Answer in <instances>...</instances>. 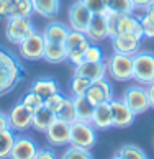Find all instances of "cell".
<instances>
[{"label": "cell", "mask_w": 154, "mask_h": 159, "mask_svg": "<svg viewBox=\"0 0 154 159\" xmlns=\"http://www.w3.org/2000/svg\"><path fill=\"white\" fill-rule=\"evenodd\" d=\"M23 79V66L11 51L0 46V95L13 90Z\"/></svg>", "instance_id": "obj_1"}, {"label": "cell", "mask_w": 154, "mask_h": 159, "mask_svg": "<svg viewBox=\"0 0 154 159\" xmlns=\"http://www.w3.org/2000/svg\"><path fill=\"white\" fill-rule=\"evenodd\" d=\"M133 79L141 85L154 82V54L139 51L133 56Z\"/></svg>", "instance_id": "obj_2"}, {"label": "cell", "mask_w": 154, "mask_h": 159, "mask_svg": "<svg viewBox=\"0 0 154 159\" xmlns=\"http://www.w3.org/2000/svg\"><path fill=\"white\" fill-rule=\"evenodd\" d=\"M106 74L111 79L118 82H126L133 79V56L120 54L113 52L108 59H106Z\"/></svg>", "instance_id": "obj_3"}, {"label": "cell", "mask_w": 154, "mask_h": 159, "mask_svg": "<svg viewBox=\"0 0 154 159\" xmlns=\"http://www.w3.org/2000/svg\"><path fill=\"white\" fill-rule=\"evenodd\" d=\"M97 143V128L92 123L75 120L70 123V144L90 149Z\"/></svg>", "instance_id": "obj_4"}, {"label": "cell", "mask_w": 154, "mask_h": 159, "mask_svg": "<svg viewBox=\"0 0 154 159\" xmlns=\"http://www.w3.org/2000/svg\"><path fill=\"white\" fill-rule=\"evenodd\" d=\"M121 100L134 111V115H141V113H144L146 110L151 108L147 90H146V87L141 85V84L129 85L128 89H125V93H123Z\"/></svg>", "instance_id": "obj_5"}, {"label": "cell", "mask_w": 154, "mask_h": 159, "mask_svg": "<svg viewBox=\"0 0 154 159\" xmlns=\"http://www.w3.org/2000/svg\"><path fill=\"white\" fill-rule=\"evenodd\" d=\"M34 31V25L29 16L25 18H7V25H5V36L10 43L20 44L25 38Z\"/></svg>", "instance_id": "obj_6"}, {"label": "cell", "mask_w": 154, "mask_h": 159, "mask_svg": "<svg viewBox=\"0 0 154 159\" xmlns=\"http://www.w3.org/2000/svg\"><path fill=\"white\" fill-rule=\"evenodd\" d=\"M18 46H20L21 57H25L26 61H39V59H43L46 41H44L43 33H38L34 30L28 38L23 39Z\"/></svg>", "instance_id": "obj_7"}, {"label": "cell", "mask_w": 154, "mask_h": 159, "mask_svg": "<svg viewBox=\"0 0 154 159\" xmlns=\"http://www.w3.org/2000/svg\"><path fill=\"white\" fill-rule=\"evenodd\" d=\"M111 115H113V128H128L134 121V111L120 98H111L110 100Z\"/></svg>", "instance_id": "obj_8"}, {"label": "cell", "mask_w": 154, "mask_h": 159, "mask_svg": "<svg viewBox=\"0 0 154 159\" xmlns=\"http://www.w3.org/2000/svg\"><path fill=\"white\" fill-rule=\"evenodd\" d=\"M111 46H113L115 52L126 54V56H134L136 52H139L141 38H138L133 33H118L116 36L111 38Z\"/></svg>", "instance_id": "obj_9"}, {"label": "cell", "mask_w": 154, "mask_h": 159, "mask_svg": "<svg viewBox=\"0 0 154 159\" xmlns=\"http://www.w3.org/2000/svg\"><path fill=\"white\" fill-rule=\"evenodd\" d=\"M90 18H92V13L80 0H77V2L70 5V8H69V28L70 30L85 33Z\"/></svg>", "instance_id": "obj_10"}, {"label": "cell", "mask_w": 154, "mask_h": 159, "mask_svg": "<svg viewBox=\"0 0 154 159\" xmlns=\"http://www.w3.org/2000/svg\"><path fill=\"white\" fill-rule=\"evenodd\" d=\"M85 97L90 100L92 105H98L103 102H110L113 98V87L105 77L98 79L95 82H92L90 87L85 92Z\"/></svg>", "instance_id": "obj_11"}, {"label": "cell", "mask_w": 154, "mask_h": 159, "mask_svg": "<svg viewBox=\"0 0 154 159\" xmlns=\"http://www.w3.org/2000/svg\"><path fill=\"white\" fill-rule=\"evenodd\" d=\"M8 123H10V128L13 131L21 133L33 125V113L29 110H26L20 102V103L11 107L10 113H8Z\"/></svg>", "instance_id": "obj_12"}, {"label": "cell", "mask_w": 154, "mask_h": 159, "mask_svg": "<svg viewBox=\"0 0 154 159\" xmlns=\"http://www.w3.org/2000/svg\"><path fill=\"white\" fill-rule=\"evenodd\" d=\"M46 136H48L49 143L54 146H62L70 143V123L56 118L51 123V126L46 129Z\"/></svg>", "instance_id": "obj_13"}, {"label": "cell", "mask_w": 154, "mask_h": 159, "mask_svg": "<svg viewBox=\"0 0 154 159\" xmlns=\"http://www.w3.org/2000/svg\"><path fill=\"white\" fill-rule=\"evenodd\" d=\"M36 143L28 136H15V143L11 146L10 156L11 159H34L36 154Z\"/></svg>", "instance_id": "obj_14"}, {"label": "cell", "mask_w": 154, "mask_h": 159, "mask_svg": "<svg viewBox=\"0 0 154 159\" xmlns=\"http://www.w3.org/2000/svg\"><path fill=\"white\" fill-rule=\"evenodd\" d=\"M85 34L92 43H97V41H102L105 38H108V26H106L105 13L92 15L90 21H88V26L85 30Z\"/></svg>", "instance_id": "obj_15"}, {"label": "cell", "mask_w": 154, "mask_h": 159, "mask_svg": "<svg viewBox=\"0 0 154 159\" xmlns=\"http://www.w3.org/2000/svg\"><path fill=\"white\" fill-rule=\"evenodd\" d=\"M118 33H133L143 39V26L139 18L133 13H116V34Z\"/></svg>", "instance_id": "obj_16"}, {"label": "cell", "mask_w": 154, "mask_h": 159, "mask_svg": "<svg viewBox=\"0 0 154 159\" xmlns=\"http://www.w3.org/2000/svg\"><path fill=\"white\" fill-rule=\"evenodd\" d=\"M90 123L97 129H108V128H113V115H111V107H110V102H103V103H98L95 105L93 108V113H92V120Z\"/></svg>", "instance_id": "obj_17"}, {"label": "cell", "mask_w": 154, "mask_h": 159, "mask_svg": "<svg viewBox=\"0 0 154 159\" xmlns=\"http://www.w3.org/2000/svg\"><path fill=\"white\" fill-rule=\"evenodd\" d=\"M74 74L77 75H82V77L88 79L90 82H95L98 79H103L105 74H106V64L102 62H80L79 66H75Z\"/></svg>", "instance_id": "obj_18"}, {"label": "cell", "mask_w": 154, "mask_h": 159, "mask_svg": "<svg viewBox=\"0 0 154 159\" xmlns=\"http://www.w3.org/2000/svg\"><path fill=\"white\" fill-rule=\"evenodd\" d=\"M69 31H70L69 26L62 25V23H59V21H52V23H49V25L44 28L43 36H44L46 43H59V44H64V41H66Z\"/></svg>", "instance_id": "obj_19"}, {"label": "cell", "mask_w": 154, "mask_h": 159, "mask_svg": "<svg viewBox=\"0 0 154 159\" xmlns=\"http://www.w3.org/2000/svg\"><path fill=\"white\" fill-rule=\"evenodd\" d=\"M29 90L38 93L43 100H46L48 97H51V95H54V93L59 92V84L51 77H41V79H36L33 82Z\"/></svg>", "instance_id": "obj_20"}, {"label": "cell", "mask_w": 154, "mask_h": 159, "mask_svg": "<svg viewBox=\"0 0 154 159\" xmlns=\"http://www.w3.org/2000/svg\"><path fill=\"white\" fill-rule=\"evenodd\" d=\"M33 11L31 0H8L7 18H25V16H31Z\"/></svg>", "instance_id": "obj_21"}, {"label": "cell", "mask_w": 154, "mask_h": 159, "mask_svg": "<svg viewBox=\"0 0 154 159\" xmlns=\"http://www.w3.org/2000/svg\"><path fill=\"white\" fill-rule=\"evenodd\" d=\"M33 10L44 18H54L59 13L61 2L59 0H31Z\"/></svg>", "instance_id": "obj_22"}, {"label": "cell", "mask_w": 154, "mask_h": 159, "mask_svg": "<svg viewBox=\"0 0 154 159\" xmlns=\"http://www.w3.org/2000/svg\"><path fill=\"white\" fill-rule=\"evenodd\" d=\"M43 59L51 62V64H61L64 61H67V51H66V48H64V44L46 43Z\"/></svg>", "instance_id": "obj_23"}, {"label": "cell", "mask_w": 154, "mask_h": 159, "mask_svg": "<svg viewBox=\"0 0 154 159\" xmlns=\"http://www.w3.org/2000/svg\"><path fill=\"white\" fill-rule=\"evenodd\" d=\"M72 100H74V107H75L77 120L90 123L92 113H93V108H95V105H92L90 100H88L85 95H75V97H72Z\"/></svg>", "instance_id": "obj_24"}, {"label": "cell", "mask_w": 154, "mask_h": 159, "mask_svg": "<svg viewBox=\"0 0 154 159\" xmlns=\"http://www.w3.org/2000/svg\"><path fill=\"white\" fill-rule=\"evenodd\" d=\"M54 120H56V113H54V111H51L49 108L43 107V108H39L36 113L33 115V125L31 126L34 129H38V131L46 133V129L51 126V123Z\"/></svg>", "instance_id": "obj_25"}, {"label": "cell", "mask_w": 154, "mask_h": 159, "mask_svg": "<svg viewBox=\"0 0 154 159\" xmlns=\"http://www.w3.org/2000/svg\"><path fill=\"white\" fill-rule=\"evenodd\" d=\"M56 118H61L67 123H74L77 120V113H75L72 97H64V102L61 105V108L56 111Z\"/></svg>", "instance_id": "obj_26"}, {"label": "cell", "mask_w": 154, "mask_h": 159, "mask_svg": "<svg viewBox=\"0 0 154 159\" xmlns=\"http://www.w3.org/2000/svg\"><path fill=\"white\" fill-rule=\"evenodd\" d=\"M13 143H15L13 129L11 128H0V159L10 156Z\"/></svg>", "instance_id": "obj_27"}, {"label": "cell", "mask_w": 154, "mask_h": 159, "mask_svg": "<svg viewBox=\"0 0 154 159\" xmlns=\"http://www.w3.org/2000/svg\"><path fill=\"white\" fill-rule=\"evenodd\" d=\"M115 157L118 159H146V152L138 148V146L134 144H125L121 146L120 149H118V152L115 154Z\"/></svg>", "instance_id": "obj_28"}, {"label": "cell", "mask_w": 154, "mask_h": 159, "mask_svg": "<svg viewBox=\"0 0 154 159\" xmlns=\"http://www.w3.org/2000/svg\"><path fill=\"white\" fill-rule=\"evenodd\" d=\"M21 105L34 115L39 108H43V107H44V100L41 98L38 93H34V92L29 90V92H26L25 95H23V98H21Z\"/></svg>", "instance_id": "obj_29"}, {"label": "cell", "mask_w": 154, "mask_h": 159, "mask_svg": "<svg viewBox=\"0 0 154 159\" xmlns=\"http://www.w3.org/2000/svg\"><path fill=\"white\" fill-rule=\"evenodd\" d=\"M90 44H92V41L85 39L82 44H79V46H75L74 49L67 51V61H70L74 66H79L80 62H84V54H85V51L88 49Z\"/></svg>", "instance_id": "obj_30"}, {"label": "cell", "mask_w": 154, "mask_h": 159, "mask_svg": "<svg viewBox=\"0 0 154 159\" xmlns=\"http://www.w3.org/2000/svg\"><path fill=\"white\" fill-rule=\"evenodd\" d=\"M90 84H92V82L88 79L74 74L72 80H70V92H72V97H75V95H85V92H87L88 87H90Z\"/></svg>", "instance_id": "obj_31"}, {"label": "cell", "mask_w": 154, "mask_h": 159, "mask_svg": "<svg viewBox=\"0 0 154 159\" xmlns=\"http://www.w3.org/2000/svg\"><path fill=\"white\" fill-rule=\"evenodd\" d=\"M143 26V36L147 39H154V11L146 10L144 15L139 18Z\"/></svg>", "instance_id": "obj_32"}, {"label": "cell", "mask_w": 154, "mask_h": 159, "mask_svg": "<svg viewBox=\"0 0 154 159\" xmlns=\"http://www.w3.org/2000/svg\"><path fill=\"white\" fill-rule=\"evenodd\" d=\"M87 38V34L84 31H75V30H70L69 34H67V38L66 41H64V48H66V51H70V49H74L75 46H79L82 44Z\"/></svg>", "instance_id": "obj_33"}, {"label": "cell", "mask_w": 154, "mask_h": 159, "mask_svg": "<svg viewBox=\"0 0 154 159\" xmlns=\"http://www.w3.org/2000/svg\"><path fill=\"white\" fill-rule=\"evenodd\" d=\"M108 10L116 13H133L134 7L131 0H108Z\"/></svg>", "instance_id": "obj_34"}, {"label": "cell", "mask_w": 154, "mask_h": 159, "mask_svg": "<svg viewBox=\"0 0 154 159\" xmlns=\"http://www.w3.org/2000/svg\"><path fill=\"white\" fill-rule=\"evenodd\" d=\"M90 149H85V148H80V146H74L70 144V148L67 151H64L62 159H90Z\"/></svg>", "instance_id": "obj_35"}, {"label": "cell", "mask_w": 154, "mask_h": 159, "mask_svg": "<svg viewBox=\"0 0 154 159\" xmlns=\"http://www.w3.org/2000/svg\"><path fill=\"white\" fill-rule=\"evenodd\" d=\"M82 3L88 8L92 15L95 13H105L108 10V0H80Z\"/></svg>", "instance_id": "obj_36"}, {"label": "cell", "mask_w": 154, "mask_h": 159, "mask_svg": "<svg viewBox=\"0 0 154 159\" xmlns=\"http://www.w3.org/2000/svg\"><path fill=\"white\" fill-rule=\"evenodd\" d=\"M84 61H87V62H102L103 61V52H102V49H100V46H97V44L88 46V49L84 54Z\"/></svg>", "instance_id": "obj_37"}, {"label": "cell", "mask_w": 154, "mask_h": 159, "mask_svg": "<svg viewBox=\"0 0 154 159\" xmlns=\"http://www.w3.org/2000/svg\"><path fill=\"white\" fill-rule=\"evenodd\" d=\"M62 102H64V95H62L61 92H57V93H54V95H51V97H48V98L44 100V107L56 113V111L61 108Z\"/></svg>", "instance_id": "obj_38"}, {"label": "cell", "mask_w": 154, "mask_h": 159, "mask_svg": "<svg viewBox=\"0 0 154 159\" xmlns=\"http://www.w3.org/2000/svg\"><path fill=\"white\" fill-rule=\"evenodd\" d=\"M133 2V7H134V10H147V7L151 5V2L152 0H131Z\"/></svg>", "instance_id": "obj_39"}, {"label": "cell", "mask_w": 154, "mask_h": 159, "mask_svg": "<svg viewBox=\"0 0 154 159\" xmlns=\"http://www.w3.org/2000/svg\"><path fill=\"white\" fill-rule=\"evenodd\" d=\"M54 157V152L51 149H38L36 154H34V159H52Z\"/></svg>", "instance_id": "obj_40"}, {"label": "cell", "mask_w": 154, "mask_h": 159, "mask_svg": "<svg viewBox=\"0 0 154 159\" xmlns=\"http://www.w3.org/2000/svg\"><path fill=\"white\" fill-rule=\"evenodd\" d=\"M7 11H8V0H0V20L7 18Z\"/></svg>", "instance_id": "obj_41"}, {"label": "cell", "mask_w": 154, "mask_h": 159, "mask_svg": "<svg viewBox=\"0 0 154 159\" xmlns=\"http://www.w3.org/2000/svg\"><path fill=\"white\" fill-rule=\"evenodd\" d=\"M146 90H147V97H149V103L154 108V82H151L149 85H146Z\"/></svg>", "instance_id": "obj_42"}, {"label": "cell", "mask_w": 154, "mask_h": 159, "mask_svg": "<svg viewBox=\"0 0 154 159\" xmlns=\"http://www.w3.org/2000/svg\"><path fill=\"white\" fill-rule=\"evenodd\" d=\"M0 128H10V123H8V115L0 111Z\"/></svg>", "instance_id": "obj_43"}, {"label": "cell", "mask_w": 154, "mask_h": 159, "mask_svg": "<svg viewBox=\"0 0 154 159\" xmlns=\"http://www.w3.org/2000/svg\"><path fill=\"white\" fill-rule=\"evenodd\" d=\"M147 10H149V11H154V0L151 2V5H149V7H147Z\"/></svg>", "instance_id": "obj_44"}]
</instances>
